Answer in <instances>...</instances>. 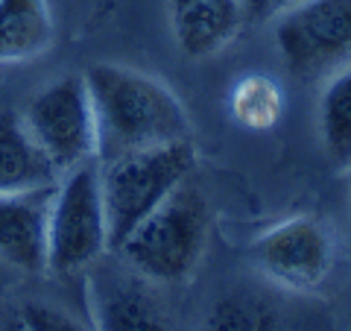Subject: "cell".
Returning a JSON list of instances; mask_svg holds the SVG:
<instances>
[{"label":"cell","instance_id":"1","mask_svg":"<svg viewBox=\"0 0 351 331\" xmlns=\"http://www.w3.org/2000/svg\"><path fill=\"white\" fill-rule=\"evenodd\" d=\"M97 126V161L126 152L191 141L184 106L164 82L123 65H91L85 73Z\"/></svg>","mask_w":351,"mask_h":331},{"label":"cell","instance_id":"2","mask_svg":"<svg viewBox=\"0 0 351 331\" xmlns=\"http://www.w3.org/2000/svg\"><path fill=\"white\" fill-rule=\"evenodd\" d=\"M208 240V203L193 185L182 182L156 212L132 229L114 252L147 282H184L196 270Z\"/></svg>","mask_w":351,"mask_h":331},{"label":"cell","instance_id":"3","mask_svg":"<svg viewBox=\"0 0 351 331\" xmlns=\"http://www.w3.org/2000/svg\"><path fill=\"white\" fill-rule=\"evenodd\" d=\"M193 161L196 152L191 141H173L100 164L108 249L114 252L141 220L156 212L182 182H188Z\"/></svg>","mask_w":351,"mask_h":331},{"label":"cell","instance_id":"4","mask_svg":"<svg viewBox=\"0 0 351 331\" xmlns=\"http://www.w3.org/2000/svg\"><path fill=\"white\" fill-rule=\"evenodd\" d=\"M108 249L100 161L68 170L56 185L47 217V273L71 275Z\"/></svg>","mask_w":351,"mask_h":331},{"label":"cell","instance_id":"5","mask_svg":"<svg viewBox=\"0 0 351 331\" xmlns=\"http://www.w3.org/2000/svg\"><path fill=\"white\" fill-rule=\"evenodd\" d=\"M272 32L295 80H328L351 65V0H299L276 15Z\"/></svg>","mask_w":351,"mask_h":331},{"label":"cell","instance_id":"6","mask_svg":"<svg viewBox=\"0 0 351 331\" xmlns=\"http://www.w3.org/2000/svg\"><path fill=\"white\" fill-rule=\"evenodd\" d=\"M24 126L62 176L97 159V126L85 76L73 73L50 82L29 100Z\"/></svg>","mask_w":351,"mask_h":331},{"label":"cell","instance_id":"7","mask_svg":"<svg viewBox=\"0 0 351 331\" xmlns=\"http://www.w3.org/2000/svg\"><path fill=\"white\" fill-rule=\"evenodd\" d=\"M258 270L290 290H313L325 282L334 261L331 231L316 217H293L267 229L252 244Z\"/></svg>","mask_w":351,"mask_h":331},{"label":"cell","instance_id":"8","mask_svg":"<svg viewBox=\"0 0 351 331\" xmlns=\"http://www.w3.org/2000/svg\"><path fill=\"white\" fill-rule=\"evenodd\" d=\"M56 185L0 194V261L21 273L47 270V217Z\"/></svg>","mask_w":351,"mask_h":331},{"label":"cell","instance_id":"9","mask_svg":"<svg viewBox=\"0 0 351 331\" xmlns=\"http://www.w3.org/2000/svg\"><path fill=\"white\" fill-rule=\"evenodd\" d=\"M170 30L179 50L191 59H208L226 50L243 27V0H170Z\"/></svg>","mask_w":351,"mask_h":331},{"label":"cell","instance_id":"10","mask_svg":"<svg viewBox=\"0 0 351 331\" xmlns=\"http://www.w3.org/2000/svg\"><path fill=\"white\" fill-rule=\"evenodd\" d=\"M59 179L62 173L32 141L24 117L15 112H0V194L59 185Z\"/></svg>","mask_w":351,"mask_h":331},{"label":"cell","instance_id":"11","mask_svg":"<svg viewBox=\"0 0 351 331\" xmlns=\"http://www.w3.org/2000/svg\"><path fill=\"white\" fill-rule=\"evenodd\" d=\"M97 331H170L164 308L138 279H112L94 296Z\"/></svg>","mask_w":351,"mask_h":331},{"label":"cell","instance_id":"12","mask_svg":"<svg viewBox=\"0 0 351 331\" xmlns=\"http://www.w3.org/2000/svg\"><path fill=\"white\" fill-rule=\"evenodd\" d=\"M53 44L47 0H0V62L41 56Z\"/></svg>","mask_w":351,"mask_h":331},{"label":"cell","instance_id":"13","mask_svg":"<svg viewBox=\"0 0 351 331\" xmlns=\"http://www.w3.org/2000/svg\"><path fill=\"white\" fill-rule=\"evenodd\" d=\"M319 138L328 161L351 170V65L325 80L319 97Z\"/></svg>","mask_w":351,"mask_h":331},{"label":"cell","instance_id":"14","mask_svg":"<svg viewBox=\"0 0 351 331\" xmlns=\"http://www.w3.org/2000/svg\"><path fill=\"white\" fill-rule=\"evenodd\" d=\"M228 109L240 126L246 129H269L278 124L281 117V109H284V100H281V91L278 85L269 80V76H246L240 80L232 91V100H228Z\"/></svg>","mask_w":351,"mask_h":331},{"label":"cell","instance_id":"15","mask_svg":"<svg viewBox=\"0 0 351 331\" xmlns=\"http://www.w3.org/2000/svg\"><path fill=\"white\" fill-rule=\"evenodd\" d=\"M202 331H276V314L252 293H228L208 311Z\"/></svg>","mask_w":351,"mask_h":331},{"label":"cell","instance_id":"16","mask_svg":"<svg viewBox=\"0 0 351 331\" xmlns=\"http://www.w3.org/2000/svg\"><path fill=\"white\" fill-rule=\"evenodd\" d=\"M18 319L24 323L27 331H91L73 314L62 311V308H53V305H44V302L21 305Z\"/></svg>","mask_w":351,"mask_h":331},{"label":"cell","instance_id":"17","mask_svg":"<svg viewBox=\"0 0 351 331\" xmlns=\"http://www.w3.org/2000/svg\"><path fill=\"white\" fill-rule=\"evenodd\" d=\"M293 3H299V0H246L243 9H246L249 18H255V21H269V18L281 15L284 9H290Z\"/></svg>","mask_w":351,"mask_h":331},{"label":"cell","instance_id":"18","mask_svg":"<svg viewBox=\"0 0 351 331\" xmlns=\"http://www.w3.org/2000/svg\"><path fill=\"white\" fill-rule=\"evenodd\" d=\"M0 331H27V328H24V323H21L18 317H12V319H6L3 328H0Z\"/></svg>","mask_w":351,"mask_h":331}]
</instances>
